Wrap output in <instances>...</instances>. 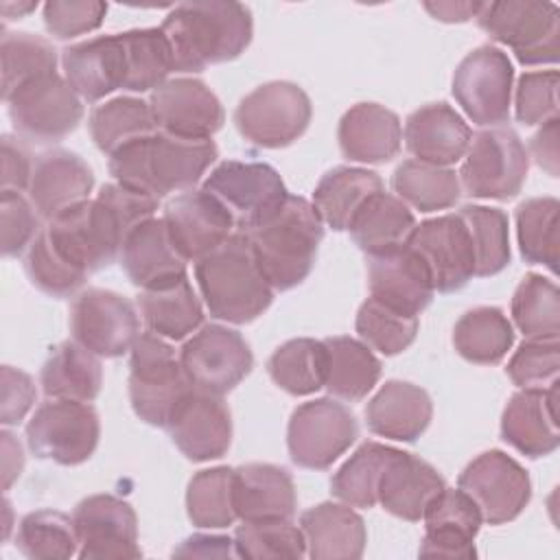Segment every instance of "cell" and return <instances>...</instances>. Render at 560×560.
<instances>
[{
  "instance_id": "obj_1",
  "label": "cell",
  "mask_w": 560,
  "mask_h": 560,
  "mask_svg": "<svg viewBox=\"0 0 560 560\" xmlns=\"http://www.w3.org/2000/svg\"><path fill=\"white\" fill-rule=\"evenodd\" d=\"M155 197L118 182L105 184L96 199H85L59 212L42 228L52 249L83 273H94L120 258L133 228L158 210Z\"/></svg>"
},
{
  "instance_id": "obj_2",
  "label": "cell",
  "mask_w": 560,
  "mask_h": 560,
  "mask_svg": "<svg viewBox=\"0 0 560 560\" xmlns=\"http://www.w3.org/2000/svg\"><path fill=\"white\" fill-rule=\"evenodd\" d=\"M171 46L173 72H201L236 59L252 42L249 7L234 0H195L171 9L162 22Z\"/></svg>"
},
{
  "instance_id": "obj_3",
  "label": "cell",
  "mask_w": 560,
  "mask_h": 560,
  "mask_svg": "<svg viewBox=\"0 0 560 560\" xmlns=\"http://www.w3.org/2000/svg\"><path fill=\"white\" fill-rule=\"evenodd\" d=\"M217 158L219 149L212 140H184L155 131L112 153L109 173L120 186L160 199L192 190Z\"/></svg>"
},
{
  "instance_id": "obj_4",
  "label": "cell",
  "mask_w": 560,
  "mask_h": 560,
  "mask_svg": "<svg viewBox=\"0 0 560 560\" xmlns=\"http://www.w3.org/2000/svg\"><path fill=\"white\" fill-rule=\"evenodd\" d=\"M195 280L208 313L228 324L254 322L273 300V289L243 232H234L223 245L197 260Z\"/></svg>"
},
{
  "instance_id": "obj_5",
  "label": "cell",
  "mask_w": 560,
  "mask_h": 560,
  "mask_svg": "<svg viewBox=\"0 0 560 560\" xmlns=\"http://www.w3.org/2000/svg\"><path fill=\"white\" fill-rule=\"evenodd\" d=\"M273 291L302 284L317 258L324 221L304 197L289 195L260 225L243 232Z\"/></svg>"
},
{
  "instance_id": "obj_6",
  "label": "cell",
  "mask_w": 560,
  "mask_h": 560,
  "mask_svg": "<svg viewBox=\"0 0 560 560\" xmlns=\"http://www.w3.org/2000/svg\"><path fill=\"white\" fill-rule=\"evenodd\" d=\"M129 400L133 413L151 424L166 429L179 400L192 389L179 352L160 335L140 332L129 350Z\"/></svg>"
},
{
  "instance_id": "obj_7",
  "label": "cell",
  "mask_w": 560,
  "mask_h": 560,
  "mask_svg": "<svg viewBox=\"0 0 560 560\" xmlns=\"http://www.w3.org/2000/svg\"><path fill=\"white\" fill-rule=\"evenodd\" d=\"M483 33L512 48L523 66L556 63L560 50V11L553 2H481L475 15Z\"/></svg>"
},
{
  "instance_id": "obj_8",
  "label": "cell",
  "mask_w": 560,
  "mask_h": 560,
  "mask_svg": "<svg viewBox=\"0 0 560 560\" xmlns=\"http://www.w3.org/2000/svg\"><path fill=\"white\" fill-rule=\"evenodd\" d=\"M529 153L510 127H488L470 138L464 164L457 173L468 197L508 201L527 179Z\"/></svg>"
},
{
  "instance_id": "obj_9",
  "label": "cell",
  "mask_w": 560,
  "mask_h": 560,
  "mask_svg": "<svg viewBox=\"0 0 560 560\" xmlns=\"http://www.w3.org/2000/svg\"><path fill=\"white\" fill-rule=\"evenodd\" d=\"M311 116V98L300 85L269 81L241 98L234 125L247 142L262 149H282L308 129Z\"/></svg>"
},
{
  "instance_id": "obj_10",
  "label": "cell",
  "mask_w": 560,
  "mask_h": 560,
  "mask_svg": "<svg viewBox=\"0 0 560 560\" xmlns=\"http://www.w3.org/2000/svg\"><path fill=\"white\" fill-rule=\"evenodd\" d=\"M359 438L352 409L337 398H315L293 409L287 427V448L295 466L326 470Z\"/></svg>"
},
{
  "instance_id": "obj_11",
  "label": "cell",
  "mask_w": 560,
  "mask_h": 560,
  "mask_svg": "<svg viewBox=\"0 0 560 560\" xmlns=\"http://www.w3.org/2000/svg\"><path fill=\"white\" fill-rule=\"evenodd\" d=\"M232 217L236 232H247L269 219L289 197L280 173L265 162L225 160L201 186Z\"/></svg>"
},
{
  "instance_id": "obj_12",
  "label": "cell",
  "mask_w": 560,
  "mask_h": 560,
  "mask_svg": "<svg viewBox=\"0 0 560 560\" xmlns=\"http://www.w3.org/2000/svg\"><path fill=\"white\" fill-rule=\"evenodd\" d=\"M101 420L90 402L52 398L42 402L26 424V444L39 459L77 466L92 457Z\"/></svg>"
},
{
  "instance_id": "obj_13",
  "label": "cell",
  "mask_w": 560,
  "mask_h": 560,
  "mask_svg": "<svg viewBox=\"0 0 560 560\" xmlns=\"http://www.w3.org/2000/svg\"><path fill=\"white\" fill-rule=\"evenodd\" d=\"M4 103L13 129L35 142H59L72 133L83 118L79 94L70 88L66 77L57 72L24 83Z\"/></svg>"
},
{
  "instance_id": "obj_14",
  "label": "cell",
  "mask_w": 560,
  "mask_h": 560,
  "mask_svg": "<svg viewBox=\"0 0 560 560\" xmlns=\"http://www.w3.org/2000/svg\"><path fill=\"white\" fill-rule=\"evenodd\" d=\"M179 361L192 389L223 396L252 372L254 354L238 330L206 324L184 341Z\"/></svg>"
},
{
  "instance_id": "obj_15",
  "label": "cell",
  "mask_w": 560,
  "mask_h": 560,
  "mask_svg": "<svg viewBox=\"0 0 560 560\" xmlns=\"http://www.w3.org/2000/svg\"><path fill=\"white\" fill-rule=\"evenodd\" d=\"M512 83V61L501 48L486 44L459 61L451 92L475 125L499 127L510 118Z\"/></svg>"
},
{
  "instance_id": "obj_16",
  "label": "cell",
  "mask_w": 560,
  "mask_h": 560,
  "mask_svg": "<svg viewBox=\"0 0 560 560\" xmlns=\"http://www.w3.org/2000/svg\"><path fill=\"white\" fill-rule=\"evenodd\" d=\"M457 488L466 492L488 525L514 521L532 499L527 470L503 451H486L459 475Z\"/></svg>"
},
{
  "instance_id": "obj_17",
  "label": "cell",
  "mask_w": 560,
  "mask_h": 560,
  "mask_svg": "<svg viewBox=\"0 0 560 560\" xmlns=\"http://www.w3.org/2000/svg\"><path fill=\"white\" fill-rule=\"evenodd\" d=\"M70 332L96 357L114 359L131 350L140 319L129 298L107 289H85L70 306Z\"/></svg>"
},
{
  "instance_id": "obj_18",
  "label": "cell",
  "mask_w": 560,
  "mask_h": 560,
  "mask_svg": "<svg viewBox=\"0 0 560 560\" xmlns=\"http://www.w3.org/2000/svg\"><path fill=\"white\" fill-rule=\"evenodd\" d=\"M81 560H136L138 516L129 501L114 494H92L72 512Z\"/></svg>"
},
{
  "instance_id": "obj_19",
  "label": "cell",
  "mask_w": 560,
  "mask_h": 560,
  "mask_svg": "<svg viewBox=\"0 0 560 560\" xmlns=\"http://www.w3.org/2000/svg\"><path fill=\"white\" fill-rule=\"evenodd\" d=\"M407 245L424 260L440 293L459 291L475 276V249L459 212L416 223Z\"/></svg>"
},
{
  "instance_id": "obj_20",
  "label": "cell",
  "mask_w": 560,
  "mask_h": 560,
  "mask_svg": "<svg viewBox=\"0 0 560 560\" xmlns=\"http://www.w3.org/2000/svg\"><path fill=\"white\" fill-rule=\"evenodd\" d=\"M149 107L160 131L184 140H210L225 120L219 96L203 81L190 77L155 88Z\"/></svg>"
},
{
  "instance_id": "obj_21",
  "label": "cell",
  "mask_w": 560,
  "mask_h": 560,
  "mask_svg": "<svg viewBox=\"0 0 560 560\" xmlns=\"http://www.w3.org/2000/svg\"><path fill=\"white\" fill-rule=\"evenodd\" d=\"M166 431L190 462H210L232 444V413L221 396L190 389L175 407Z\"/></svg>"
},
{
  "instance_id": "obj_22",
  "label": "cell",
  "mask_w": 560,
  "mask_h": 560,
  "mask_svg": "<svg viewBox=\"0 0 560 560\" xmlns=\"http://www.w3.org/2000/svg\"><path fill=\"white\" fill-rule=\"evenodd\" d=\"M164 223L171 241L186 260H201L234 232L230 212L203 188L184 190L164 206Z\"/></svg>"
},
{
  "instance_id": "obj_23",
  "label": "cell",
  "mask_w": 560,
  "mask_h": 560,
  "mask_svg": "<svg viewBox=\"0 0 560 560\" xmlns=\"http://www.w3.org/2000/svg\"><path fill=\"white\" fill-rule=\"evenodd\" d=\"M370 295L409 315H420L433 300L435 287L424 260L407 245L368 254Z\"/></svg>"
},
{
  "instance_id": "obj_24",
  "label": "cell",
  "mask_w": 560,
  "mask_h": 560,
  "mask_svg": "<svg viewBox=\"0 0 560 560\" xmlns=\"http://www.w3.org/2000/svg\"><path fill=\"white\" fill-rule=\"evenodd\" d=\"M556 402V381L551 387H523L512 394L501 413V440L532 459L551 455L560 446Z\"/></svg>"
},
{
  "instance_id": "obj_25",
  "label": "cell",
  "mask_w": 560,
  "mask_h": 560,
  "mask_svg": "<svg viewBox=\"0 0 560 560\" xmlns=\"http://www.w3.org/2000/svg\"><path fill=\"white\" fill-rule=\"evenodd\" d=\"M422 558H475V536L483 523L475 501L459 488H442L424 510Z\"/></svg>"
},
{
  "instance_id": "obj_26",
  "label": "cell",
  "mask_w": 560,
  "mask_h": 560,
  "mask_svg": "<svg viewBox=\"0 0 560 560\" xmlns=\"http://www.w3.org/2000/svg\"><path fill=\"white\" fill-rule=\"evenodd\" d=\"M63 77L88 103L125 88L127 57L120 33L92 37L61 50Z\"/></svg>"
},
{
  "instance_id": "obj_27",
  "label": "cell",
  "mask_w": 560,
  "mask_h": 560,
  "mask_svg": "<svg viewBox=\"0 0 560 560\" xmlns=\"http://www.w3.org/2000/svg\"><path fill=\"white\" fill-rule=\"evenodd\" d=\"M94 173L88 162L66 149H50L37 155L28 184V199L44 219L90 199Z\"/></svg>"
},
{
  "instance_id": "obj_28",
  "label": "cell",
  "mask_w": 560,
  "mask_h": 560,
  "mask_svg": "<svg viewBox=\"0 0 560 560\" xmlns=\"http://www.w3.org/2000/svg\"><path fill=\"white\" fill-rule=\"evenodd\" d=\"M472 131L448 103H429L405 120L407 151L427 164L451 166L466 155Z\"/></svg>"
},
{
  "instance_id": "obj_29",
  "label": "cell",
  "mask_w": 560,
  "mask_h": 560,
  "mask_svg": "<svg viewBox=\"0 0 560 560\" xmlns=\"http://www.w3.org/2000/svg\"><path fill=\"white\" fill-rule=\"evenodd\" d=\"M232 505L243 523L291 518L298 497L289 470L258 462L232 468Z\"/></svg>"
},
{
  "instance_id": "obj_30",
  "label": "cell",
  "mask_w": 560,
  "mask_h": 560,
  "mask_svg": "<svg viewBox=\"0 0 560 560\" xmlns=\"http://www.w3.org/2000/svg\"><path fill=\"white\" fill-rule=\"evenodd\" d=\"M337 140L350 162L385 164L400 151V118L385 105L357 103L341 116Z\"/></svg>"
},
{
  "instance_id": "obj_31",
  "label": "cell",
  "mask_w": 560,
  "mask_h": 560,
  "mask_svg": "<svg viewBox=\"0 0 560 560\" xmlns=\"http://www.w3.org/2000/svg\"><path fill=\"white\" fill-rule=\"evenodd\" d=\"M431 396L407 381H387L365 405L368 429L396 442H416L431 424Z\"/></svg>"
},
{
  "instance_id": "obj_32",
  "label": "cell",
  "mask_w": 560,
  "mask_h": 560,
  "mask_svg": "<svg viewBox=\"0 0 560 560\" xmlns=\"http://www.w3.org/2000/svg\"><path fill=\"white\" fill-rule=\"evenodd\" d=\"M120 262L131 284L151 289L186 276L188 260L173 245L164 219L151 217L131 230L122 245Z\"/></svg>"
},
{
  "instance_id": "obj_33",
  "label": "cell",
  "mask_w": 560,
  "mask_h": 560,
  "mask_svg": "<svg viewBox=\"0 0 560 560\" xmlns=\"http://www.w3.org/2000/svg\"><path fill=\"white\" fill-rule=\"evenodd\" d=\"M306 556L313 560H357L363 556L368 532L363 518L350 508L324 501L300 516Z\"/></svg>"
},
{
  "instance_id": "obj_34",
  "label": "cell",
  "mask_w": 560,
  "mask_h": 560,
  "mask_svg": "<svg viewBox=\"0 0 560 560\" xmlns=\"http://www.w3.org/2000/svg\"><path fill=\"white\" fill-rule=\"evenodd\" d=\"M444 486V477L429 462L398 451L381 477L378 503L385 512L416 523Z\"/></svg>"
},
{
  "instance_id": "obj_35",
  "label": "cell",
  "mask_w": 560,
  "mask_h": 560,
  "mask_svg": "<svg viewBox=\"0 0 560 560\" xmlns=\"http://www.w3.org/2000/svg\"><path fill=\"white\" fill-rule=\"evenodd\" d=\"M138 308L149 330L171 341L186 339L203 322V308L188 276L140 289Z\"/></svg>"
},
{
  "instance_id": "obj_36",
  "label": "cell",
  "mask_w": 560,
  "mask_h": 560,
  "mask_svg": "<svg viewBox=\"0 0 560 560\" xmlns=\"http://www.w3.org/2000/svg\"><path fill=\"white\" fill-rule=\"evenodd\" d=\"M39 383L48 398L92 402L103 385L101 361L74 339L61 341L50 348L39 372Z\"/></svg>"
},
{
  "instance_id": "obj_37",
  "label": "cell",
  "mask_w": 560,
  "mask_h": 560,
  "mask_svg": "<svg viewBox=\"0 0 560 560\" xmlns=\"http://www.w3.org/2000/svg\"><path fill=\"white\" fill-rule=\"evenodd\" d=\"M383 190L378 173L357 166H335L317 182L313 190V206L319 219L335 232L350 228L361 206Z\"/></svg>"
},
{
  "instance_id": "obj_38",
  "label": "cell",
  "mask_w": 560,
  "mask_h": 560,
  "mask_svg": "<svg viewBox=\"0 0 560 560\" xmlns=\"http://www.w3.org/2000/svg\"><path fill=\"white\" fill-rule=\"evenodd\" d=\"M326 378L324 387L332 398L346 402L363 400L381 378V361L363 341L339 335L324 339Z\"/></svg>"
},
{
  "instance_id": "obj_39",
  "label": "cell",
  "mask_w": 560,
  "mask_h": 560,
  "mask_svg": "<svg viewBox=\"0 0 560 560\" xmlns=\"http://www.w3.org/2000/svg\"><path fill=\"white\" fill-rule=\"evenodd\" d=\"M416 217L407 203L385 190L372 195L354 214L348 232L365 254H378L407 243Z\"/></svg>"
},
{
  "instance_id": "obj_40",
  "label": "cell",
  "mask_w": 560,
  "mask_h": 560,
  "mask_svg": "<svg viewBox=\"0 0 560 560\" xmlns=\"http://www.w3.org/2000/svg\"><path fill=\"white\" fill-rule=\"evenodd\" d=\"M514 343V328L497 306L466 311L453 328V346L470 363L497 365Z\"/></svg>"
},
{
  "instance_id": "obj_41",
  "label": "cell",
  "mask_w": 560,
  "mask_h": 560,
  "mask_svg": "<svg viewBox=\"0 0 560 560\" xmlns=\"http://www.w3.org/2000/svg\"><path fill=\"white\" fill-rule=\"evenodd\" d=\"M392 188L402 203L420 212L453 208L462 195L459 177L453 168L420 160H405L398 164L392 175Z\"/></svg>"
},
{
  "instance_id": "obj_42",
  "label": "cell",
  "mask_w": 560,
  "mask_h": 560,
  "mask_svg": "<svg viewBox=\"0 0 560 560\" xmlns=\"http://www.w3.org/2000/svg\"><path fill=\"white\" fill-rule=\"evenodd\" d=\"M398 448L381 442H363L332 475L330 492L350 508H374L378 483Z\"/></svg>"
},
{
  "instance_id": "obj_43",
  "label": "cell",
  "mask_w": 560,
  "mask_h": 560,
  "mask_svg": "<svg viewBox=\"0 0 560 560\" xmlns=\"http://www.w3.org/2000/svg\"><path fill=\"white\" fill-rule=\"evenodd\" d=\"M155 131L158 125L149 103L136 96H116L90 114V136L96 149L107 155Z\"/></svg>"
},
{
  "instance_id": "obj_44",
  "label": "cell",
  "mask_w": 560,
  "mask_h": 560,
  "mask_svg": "<svg viewBox=\"0 0 560 560\" xmlns=\"http://www.w3.org/2000/svg\"><path fill=\"white\" fill-rule=\"evenodd\" d=\"M267 374L291 396H308L324 387L326 346L324 341L298 337L273 350L267 359Z\"/></svg>"
},
{
  "instance_id": "obj_45",
  "label": "cell",
  "mask_w": 560,
  "mask_h": 560,
  "mask_svg": "<svg viewBox=\"0 0 560 560\" xmlns=\"http://www.w3.org/2000/svg\"><path fill=\"white\" fill-rule=\"evenodd\" d=\"M558 210L556 197H532L516 208V236L521 256L532 265L558 271Z\"/></svg>"
},
{
  "instance_id": "obj_46",
  "label": "cell",
  "mask_w": 560,
  "mask_h": 560,
  "mask_svg": "<svg viewBox=\"0 0 560 560\" xmlns=\"http://www.w3.org/2000/svg\"><path fill=\"white\" fill-rule=\"evenodd\" d=\"M512 319L527 339H558L560 293L556 282L527 273L512 295Z\"/></svg>"
},
{
  "instance_id": "obj_47",
  "label": "cell",
  "mask_w": 560,
  "mask_h": 560,
  "mask_svg": "<svg viewBox=\"0 0 560 560\" xmlns=\"http://www.w3.org/2000/svg\"><path fill=\"white\" fill-rule=\"evenodd\" d=\"M125 57H127V79L125 88L129 92H149L166 83L173 72L171 46L162 28H131L120 33Z\"/></svg>"
},
{
  "instance_id": "obj_48",
  "label": "cell",
  "mask_w": 560,
  "mask_h": 560,
  "mask_svg": "<svg viewBox=\"0 0 560 560\" xmlns=\"http://www.w3.org/2000/svg\"><path fill=\"white\" fill-rule=\"evenodd\" d=\"M15 547L31 560H66L79 551L74 521L59 510H35L22 516Z\"/></svg>"
},
{
  "instance_id": "obj_49",
  "label": "cell",
  "mask_w": 560,
  "mask_h": 560,
  "mask_svg": "<svg viewBox=\"0 0 560 560\" xmlns=\"http://www.w3.org/2000/svg\"><path fill=\"white\" fill-rule=\"evenodd\" d=\"M2 98L7 101L24 83L57 70V50L39 35L26 31L4 33L0 42Z\"/></svg>"
},
{
  "instance_id": "obj_50",
  "label": "cell",
  "mask_w": 560,
  "mask_h": 560,
  "mask_svg": "<svg viewBox=\"0 0 560 560\" xmlns=\"http://www.w3.org/2000/svg\"><path fill=\"white\" fill-rule=\"evenodd\" d=\"M459 217L464 219L472 249H475V276H497L510 265V225L508 214L499 208L488 206H462Z\"/></svg>"
},
{
  "instance_id": "obj_51",
  "label": "cell",
  "mask_w": 560,
  "mask_h": 560,
  "mask_svg": "<svg viewBox=\"0 0 560 560\" xmlns=\"http://www.w3.org/2000/svg\"><path fill=\"white\" fill-rule=\"evenodd\" d=\"M186 514L195 527L223 529L236 521L232 505V468L214 466L192 475L186 490Z\"/></svg>"
},
{
  "instance_id": "obj_52",
  "label": "cell",
  "mask_w": 560,
  "mask_h": 560,
  "mask_svg": "<svg viewBox=\"0 0 560 560\" xmlns=\"http://www.w3.org/2000/svg\"><path fill=\"white\" fill-rule=\"evenodd\" d=\"M418 315L392 308L372 295L359 306L354 319V328L361 341L385 357H394L407 350L418 335Z\"/></svg>"
},
{
  "instance_id": "obj_53",
  "label": "cell",
  "mask_w": 560,
  "mask_h": 560,
  "mask_svg": "<svg viewBox=\"0 0 560 560\" xmlns=\"http://www.w3.org/2000/svg\"><path fill=\"white\" fill-rule=\"evenodd\" d=\"M234 549L247 560H300L306 556V538L291 518L245 521L234 532Z\"/></svg>"
},
{
  "instance_id": "obj_54",
  "label": "cell",
  "mask_w": 560,
  "mask_h": 560,
  "mask_svg": "<svg viewBox=\"0 0 560 560\" xmlns=\"http://www.w3.org/2000/svg\"><path fill=\"white\" fill-rule=\"evenodd\" d=\"M24 269H26V276L33 282V287H37L42 293L52 295V298L74 295L88 278V273H83L77 267H72L70 262H66L52 249V245L48 243L44 232H39L35 236V241L31 243L26 258H24Z\"/></svg>"
},
{
  "instance_id": "obj_55",
  "label": "cell",
  "mask_w": 560,
  "mask_h": 560,
  "mask_svg": "<svg viewBox=\"0 0 560 560\" xmlns=\"http://www.w3.org/2000/svg\"><path fill=\"white\" fill-rule=\"evenodd\" d=\"M560 368V343L558 339H527L508 361L505 374L514 385L542 387L556 381Z\"/></svg>"
},
{
  "instance_id": "obj_56",
  "label": "cell",
  "mask_w": 560,
  "mask_h": 560,
  "mask_svg": "<svg viewBox=\"0 0 560 560\" xmlns=\"http://www.w3.org/2000/svg\"><path fill=\"white\" fill-rule=\"evenodd\" d=\"M516 120L532 127L558 118V70L525 72L516 85Z\"/></svg>"
},
{
  "instance_id": "obj_57",
  "label": "cell",
  "mask_w": 560,
  "mask_h": 560,
  "mask_svg": "<svg viewBox=\"0 0 560 560\" xmlns=\"http://www.w3.org/2000/svg\"><path fill=\"white\" fill-rule=\"evenodd\" d=\"M107 4L98 0H50L44 4V26L55 39H70L103 24Z\"/></svg>"
},
{
  "instance_id": "obj_58",
  "label": "cell",
  "mask_w": 560,
  "mask_h": 560,
  "mask_svg": "<svg viewBox=\"0 0 560 560\" xmlns=\"http://www.w3.org/2000/svg\"><path fill=\"white\" fill-rule=\"evenodd\" d=\"M2 254L7 258L20 256L35 236L42 232L39 230V212L18 190H2Z\"/></svg>"
},
{
  "instance_id": "obj_59",
  "label": "cell",
  "mask_w": 560,
  "mask_h": 560,
  "mask_svg": "<svg viewBox=\"0 0 560 560\" xmlns=\"http://www.w3.org/2000/svg\"><path fill=\"white\" fill-rule=\"evenodd\" d=\"M37 396V389L33 385V378L22 372L15 370L11 365L2 368V411H0V422L4 427L18 424L28 409L33 407Z\"/></svg>"
},
{
  "instance_id": "obj_60",
  "label": "cell",
  "mask_w": 560,
  "mask_h": 560,
  "mask_svg": "<svg viewBox=\"0 0 560 560\" xmlns=\"http://www.w3.org/2000/svg\"><path fill=\"white\" fill-rule=\"evenodd\" d=\"M35 162L22 140L4 133L2 136V190H28Z\"/></svg>"
},
{
  "instance_id": "obj_61",
  "label": "cell",
  "mask_w": 560,
  "mask_h": 560,
  "mask_svg": "<svg viewBox=\"0 0 560 560\" xmlns=\"http://www.w3.org/2000/svg\"><path fill=\"white\" fill-rule=\"evenodd\" d=\"M173 556L179 558H232L236 556L234 540L228 536H212V534H192L186 538L177 549H173Z\"/></svg>"
},
{
  "instance_id": "obj_62",
  "label": "cell",
  "mask_w": 560,
  "mask_h": 560,
  "mask_svg": "<svg viewBox=\"0 0 560 560\" xmlns=\"http://www.w3.org/2000/svg\"><path fill=\"white\" fill-rule=\"evenodd\" d=\"M534 162L551 177H558V118H551L529 142Z\"/></svg>"
},
{
  "instance_id": "obj_63",
  "label": "cell",
  "mask_w": 560,
  "mask_h": 560,
  "mask_svg": "<svg viewBox=\"0 0 560 560\" xmlns=\"http://www.w3.org/2000/svg\"><path fill=\"white\" fill-rule=\"evenodd\" d=\"M0 438H2V488L9 490L24 468V453L11 431L4 429Z\"/></svg>"
},
{
  "instance_id": "obj_64",
  "label": "cell",
  "mask_w": 560,
  "mask_h": 560,
  "mask_svg": "<svg viewBox=\"0 0 560 560\" xmlns=\"http://www.w3.org/2000/svg\"><path fill=\"white\" fill-rule=\"evenodd\" d=\"M424 9L440 22H466L475 18L481 9V2H424Z\"/></svg>"
}]
</instances>
